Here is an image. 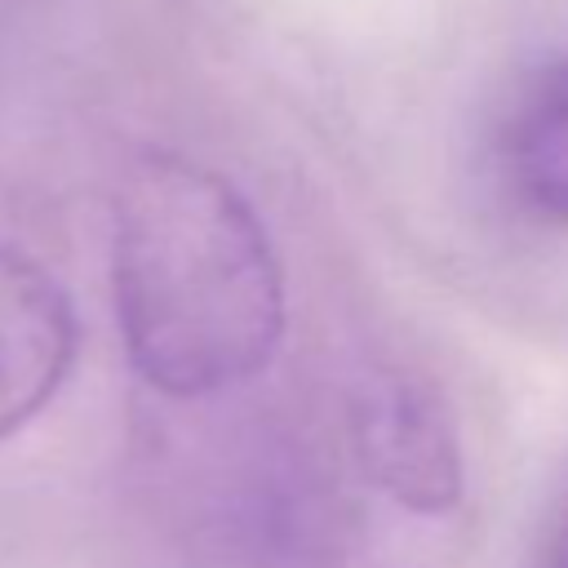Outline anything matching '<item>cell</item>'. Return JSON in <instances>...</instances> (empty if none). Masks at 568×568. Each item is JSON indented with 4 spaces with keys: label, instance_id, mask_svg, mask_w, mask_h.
I'll use <instances>...</instances> for the list:
<instances>
[{
    "label": "cell",
    "instance_id": "6da1fadb",
    "mask_svg": "<svg viewBox=\"0 0 568 568\" xmlns=\"http://www.w3.org/2000/svg\"><path fill=\"white\" fill-rule=\"evenodd\" d=\"M111 293L133 373L169 399L253 382L284 337V271L257 209L178 151H142L120 173Z\"/></svg>",
    "mask_w": 568,
    "mask_h": 568
},
{
    "label": "cell",
    "instance_id": "7a4b0ae2",
    "mask_svg": "<svg viewBox=\"0 0 568 568\" xmlns=\"http://www.w3.org/2000/svg\"><path fill=\"white\" fill-rule=\"evenodd\" d=\"M351 448L368 484L408 510L435 515L462 497V448L439 395L399 368H373L351 386Z\"/></svg>",
    "mask_w": 568,
    "mask_h": 568
},
{
    "label": "cell",
    "instance_id": "3957f363",
    "mask_svg": "<svg viewBox=\"0 0 568 568\" xmlns=\"http://www.w3.org/2000/svg\"><path fill=\"white\" fill-rule=\"evenodd\" d=\"M80 324L67 288L0 240V439L18 435L71 377Z\"/></svg>",
    "mask_w": 568,
    "mask_h": 568
},
{
    "label": "cell",
    "instance_id": "277c9868",
    "mask_svg": "<svg viewBox=\"0 0 568 568\" xmlns=\"http://www.w3.org/2000/svg\"><path fill=\"white\" fill-rule=\"evenodd\" d=\"M497 178L524 217L568 226V53L532 67L506 102Z\"/></svg>",
    "mask_w": 568,
    "mask_h": 568
},
{
    "label": "cell",
    "instance_id": "5b68a950",
    "mask_svg": "<svg viewBox=\"0 0 568 568\" xmlns=\"http://www.w3.org/2000/svg\"><path fill=\"white\" fill-rule=\"evenodd\" d=\"M550 568H568V506H564V519H559V532H555V555H550Z\"/></svg>",
    "mask_w": 568,
    "mask_h": 568
}]
</instances>
